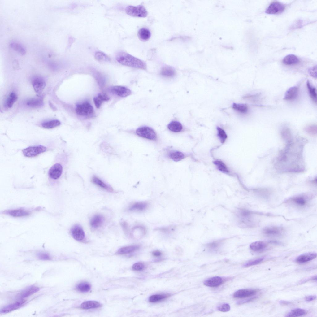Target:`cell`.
Returning a JSON list of instances; mask_svg holds the SVG:
<instances>
[{"label": "cell", "instance_id": "6da1fadb", "mask_svg": "<svg viewBox=\"0 0 317 317\" xmlns=\"http://www.w3.org/2000/svg\"><path fill=\"white\" fill-rule=\"evenodd\" d=\"M116 58L123 65L144 70L146 69V64L144 62L125 52L119 53Z\"/></svg>", "mask_w": 317, "mask_h": 317}, {"label": "cell", "instance_id": "7a4b0ae2", "mask_svg": "<svg viewBox=\"0 0 317 317\" xmlns=\"http://www.w3.org/2000/svg\"><path fill=\"white\" fill-rule=\"evenodd\" d=\"M125 11L128 15L134 17H145L148 15L146 8L141 5L135 6H128L125 9Z\"/></svg>", "mask_w": 317, "mask_h": 317}, {"label": "cell", "instance_id": "3957f363", "mask_svg": "<svg viewBox=\"0 0 317 317\" xmlns=\"http://www.w3.org/2000/svg\"><path fill=\"white\" fill-rule=\"evenodd\" d=\"M75 111L78 115L82 116H90L94 113L93 107L87 102L77 105Z\"/></svg>", "mask_w": 317, "mask_h": 317}, {"label": "cell", "instance_id": "277c9868", "mask_svg": "<svg viewBox=\"0 0 317 317\" xmlns=\"http://www.w3.org/2000/svg\"><path fill=\"white\" fill-rule=\"evenodd\" d=\"M137 134L140 137L152 140H155L157 138L156 134L151 128L144 126L140 127L136 131Z\"/></svg>", "mask_w": 317, "mask_h": 317}, {"label": "cell", "instance_id": "5b68a950", "mask_svg": "<svg viewBox=\"0 0 317 317\" xmlns=\"http://www.w3.org/2000/svg\"><path fill=\"white\" fill-rule=\"evenodd\" d=\"M46 148L41 145L29 146L23 149L22 152L26 157H31L36 156L46 151Z\"/></svg>", "mask_w": 317, "mask_h": 317}, {"label": "cell", "instance_id": "8992f818", "mask_svg": "<svg viewBox=\"0 0 317 317\" xmlns=\"http://www.w3.org/2000/svg\"><path fill=\"white\" fill-rule=\"evenodd\" d=\"M285 8V5L277 1L271 3L266 10L265 12L270 14H278L282 12Z\"/></svg>", "mask_w": 317, "mask_h": 317}, {"label": "cell", "instance_id": "52a82bcc", "mask_svg": "<svg viewBox=\"0 0 317 317\" xmlns=\"http://www.w3.org/2000/svg\"><path fill=\"white\" fill-rule=\"evenodd\" d=\"M71 234L75 240L83 241L85 239V234L82 228L79 225L74 226L71 230Z\"/></svg>", "mask_w": 317, "mask_h": 317}, {"label": "cell", "instance_id": "ba28073f", "mask_svg": "<svg viewBox=\"0 0 317 317\" xmlns=\"http://www.w3.org/2000/svg\"><path fill=\"white\" fill-rule=\"evenodd\" d=\"M284 230L280 227L271 226L264 228L263 229V233L265 235L271 237H277L281 235Z\"/></svg>", "mask_w": 317, "mask_h": 317}, {"label": "cell", "instance_id": "9c48e42d", "mask_svg": "<svg viewBox=\"0 0 317 317\" xmlns=\"http://www.w3.org/2000/svg\"><path fill=\"white\" fill-rule=\"evenodd\" d=\"M32 84L35 91L38 93H41L46 86L45 80L40 76H36L34 78L32 81Z\"/></svg>", "mask_w": 317, "mask_h": 317}, {"label": "cell", "instance_id": "30bf717a", "mask_svg": "<svg viewBox=\"0 0 317 317\" xmlns=\"http://www.w3.org/2000/svg\"><path fill=\"white\" fill-rule=\"evenodd\" d=\"M63 171L62 165L57 163L52 166L48 172V175L50 178L54 180L59 179L61 176Z\"/></svg>", "mask_w": 317, "mask_h": 317}, {"label": "cell", "instance_id": "8fae6325", "mask_svg": "<svg viewBox=\"0 0 317 317\" xmlns=\"http://www.w3.org/2000/svg\"><path fill=\"white\" fill-rule=\"evenodd\" d=\"M111 91L113 93L121 97H125L129 95L131 93L129 89L121 86H114L110 88Z\"/></svg>", "mask_w": 317, "mask_h": 317}, {"label": "cell", "instance_id": "7c38bea8", "mask_svg": "<svg viewBox=\"0 0 317 317\" xmlns=\"http://www.w3.org/2000/svg\"><path fill=\"white\" fill-rule=\"evenodd\" d=\"M309 200L307 196L304 195H299L290 198L288 202L299 207H303L306 205Z\"/></svg>", "mask_w": 317, "mask_h": 317}, {"label": "cell", "instance_id": "4fadbf2b", "mask_svg": "<svg viewBox=\"0 0 317 317\" xmlns=\"http://www.w3.org/2000/svg\"><path fill=\"white\" fill-rule=\"evenodd\" d=\"M317 257V253L315 252H309L302 254L296 259L295 261L298 263H304L310 261Z\"/></svg>", "mask_w": 317, "mask_h": 317}, {"label": "cell", "instance_id": "5bb4252c", "mask_svg": "<svg viewBox=\"0 0 317 317\" xmlns=\"http://www.w3.org/2000/svg\"><path fill=\"white\" fill-rule=\"evenodd\" d=\"M3 213L13 217H21L29 215L30 212L24 209H18L5 211Z\"/></svg>", "mask_w": 317, "mask_h": 317}, {"label": "cell", "instance_id": "9a60e30c", "mask_svg": "<svg viewBox=\"0 0 317 317\" xmlns=\"http://www.w3.org/2000/svg\"><path fill=\"white\" fill-rule=\"evenodd\" d=\"M299 92V88L294 86L289 88L285 93L283 99L291 101L295 99L297 97Z\"/></svg>", "mask_w": 317, "mask_h": 317}, {"label": "cell", "instance_id": "2e32d148", "mask_svg": "<svg viewBox=\"0 0 317 317\" xmlns=\"http://www.w3.org/2000/svg\"><path fill=\"white\" fill-rule=\"evenodd\" d=\"M257 290L255 289H241L236 292L233 294L235 298H243L248 297L255 294Z\"/></svg>", "mask_w": 317, "mask_h": 317}, {"label": "cell", "instance_id": "e0dca14e", "mask_svg": "<svg viewBox=\"0 0 317 317\" xmlns=\"http://www.w3.org/2000/svg\"><path fill=\"white\" fill-rule=\"evenodd\" d=\"M24 300H21L20 301L8 305L2 308L0 311L1 313H6L11 312L18 309L21 306L25 303Z\"/></svg>", "mask_w": 317, "mask_h": 317}, {"label": "cell", "instance_id": "ac0fdd59", "mask_svg": "<svg viewBox=\"0 0 317 317\" xmlns=\"http://www.w3.org/2000/svg\"><path fill=\"white\" fill-rule=\"evenodd\" d=\"M104 221V218L102 215L97 214L94 215L90 219V224L91 226L97 228L101 226Z\"/></svg>", "mask_w": 317, "mask_h": 317}, {"label": "cell", "instance_id": "d6986e66", "mask_svg": "<svg viewBox=\"0 0 317 317\" xmlns=\"http://www.w3.org/2000/svg\"><path fill=\"white\" fill-rule=\"evenodd\" d=\"M39 290V289L38 287L34 285H32L20 292L18 295V297L20 298L23 299L36 293Z\"/></svg>", "mask_w": 317, "mask_h": 317}, {"label": "cell", "instance_id": "ffe728a7", "mask_svg": "<svg viewBox=\"0 0 317 317\" xmlns=\"http://www.w3.org/2000/svg\"><path fill=\"white\" fill-rule=\"evenodd\" d=\"M223 282V279L219 276H215L209 278L204 282L205 285L210 287H216L220 285Z\"/></svg>", "mask_w": 317, "mask_h": 317}, {"label": "cell", "instance_id": "44dd1931", "mask_svg": "<svg viewBox=\"0 0 317 317\" xmlns=\"http://www.w3.org/2000/svg\"><path fill=\"white\" fill-rule=\"evenodd\" d=\"M148 204L145 202H136L131 205L128 210L131 211H141L145 210L148 207Z\"/></svg>", "mask_w": 317, "mask_h": 317}, {"label": "cell", "instance_id": "7402d4cb", "mask_svg": "<svg viewBox=\"0 0 317 317\" xmlns=\"http://www.w3.org/2000/svg\"><path fill=\"white\" fill-rule=\"evenodd\" d=\"M140 248L138 245H132L122 247L116 252L117 254H124L131 253L138 250Z\"/></svg>", "mask_w": 317, "mask_h": 317}, {"label": "cell", "instance_id": "603a6c76", "mask_svg": "<svg viewBox=\"0 0 317 317\" xmlns=\"http://www.w3.org/2000/svg\"><path fill=\"white\" fill-rule=\"evenodd\" d=\"M267 244L263 241H256L251 243L250 247L251 250L254 251L262 250L267 246Z\"/></svg>", "mask_w": 317, "mask_h": 317}, {"label": "cell", "instance_id": "cb8c5ba5", "mask_svg": "<svg viewBox=\"0 0 317 317\" xmlns=\"http://www.w3.org/2000/svg\"><path fill=\"white\" fill-rule=\"evenodd\" d=\"M132 235L136 239H140L145 234V228L141 226H137L133 228L132 231Z\"/></svg>", "mask_w": 317, "mask_h": 317}, {"label": "cell", "instance_id": "d4e9b609", "mask_svg": "<svg viewBox=\"0 0 317 317\" xmlns=\"http://www.w3.org/2000/svg\"><path fill=\"white\" fill-rule=\"evenodd\" d=\"M283 63L286 65H293L297 64L299 60L295 55L290 54L285 56L283 60Z\"/></svg>", "mask_w": 317, "mask_h": 317}, {"label": "cell", "instance_id": "484cf974", "mask_svg": "<svg viewBox=\"0 0 317 317\" xmlns=\"http://www.w3.org/2000/svg\"><path fill=\"white\" fill-rule=\"evenodd\" d=\"M160 74L165 77H171L175 75L176 72L172 67L169 66H165L162 68Z\"/></svg>", "mask_w": 317, "mask_h": 317}, {"label": "cell", "instance_id": "4316f807", "mask_svg": "<svg viewBox=\"0 0 317 317\" xmlns=\"http://www.w3.org/2000/svg\"><path fill=\"white\" fill-rule=\"evenodd\" d=\"M101 306V304L98 302L94 301H87L82 303L81 306V308L83 309H89L96 308Z\"/></svg>", "mask_w": 317, "mask_h": 317}, {"label": "cell", "instance_id": "83f0119b", "mask_svg": "<svg viewBox=\"0 0 317 317\" xmlns=\"http://www.w3.org/2000/svg\"><path fill=\"white\" fill-rule=\"evenodd\" d=\"M151 33L150 31L147 28H142L140 29L138 32V36L142 41H146L150 38Z\"/></svg>", "mask_w": 317, "mask_h": 317}, {"label": "cell", "instance_id": "f1b7e54d", "mask_svg": "<svg viewBox=\"0 0 317 317\" xmlns=\"http://www.w3.org/2000/svg\"><path fill=\"white\" fill-rule=\"evenodd\" d=\"M93 99L96 107L98 108L103 102L108 101L109 99V98L106 94L101 93L94 97Z\"/></svg>", "mask_w": 317, "mask_h": 317}, {"label": "cell", "instance_id": "f546056e", "mask_svg": "<svg viewBox=\"0 0 317 317\" xmlns=\"http://www.w3.org/2000/svg\"><path fill=\"white\" fill-rule=\"evenodd\" d=\"M92 181L93 183L108 191L113 192V190L112 188L105 183L102 180L96 176H93L92 178Z\"/></svg>", "mask_w": 317, "mask_h": 317}, {"label": "cell", "instance_id": "4dcf8cb0", "mask_svg": "<svg viewBox=\"0 0 317 317\" xmlns=\"http://www.w3.org/2000/svg\"><path fill=\"white\" fill-rule=\"evenodd\" d=\"M170 295L168 294H156L151 296L149 298V301L151 303H155L163 300L168 297Z\"/></svg>", "mask_w": 317, "mask_h": 317}, {"label": "cell", "instance_id": "1f68e13d", "mask_svg": "<svg viewBox=\"0 0 317 317\" xmlns=\"http://www.w3.org/2000/svg\"><path fill=\"white\" fill-rule=\"evenodd\" d=\"M306 311L301 308H295L291 310L286 315V317H298L303 316L306 314Z\"/></svg>", "mask_w": 317, "mask_h": 317}, {"label": "cell", "instance_id": "d6a6232c", "mask_svg": "<svg viewBox=\"0 0 317 317\" xmlns=\"http://www.w3.org/2000/svg\"><path fill=\"white\" fill-rule=\"evenodd\" d=\"M169 129L173 132H179L181 131L183 128L181 124L177 121H173L170 122L168 125Z\"/></svg>", "mask_w": 317, "mask_h": 317}, {"label": "cell", "instance_id": "836d02e7", "mask_svg": "<svg viewBox=\"0 0 317 317\" xmlns=\"http://www.w3.org/2000/svg\"><path fill=\"white\" fill-rule=\"evenodd\" d=\"M306 85L310 97L312 100L316 103L317 95L316 88L311 85L308 80L307 81Z\"/></svg>", "mask_w": 317, "mask_h": 317}, {"label": "cell", "instance_id": "e575fe53", "mask_svg": "<svg viewBox=\"0 0 317 317\" xmlns=\"http://www.w3.org/2000/svg\"><path fill=\"white\" fill-rule=\"evenodd\" d=\"M17 97L15 93H11L8 95L6 102V106L7 108H11L17 101Z\"/></svg>", "mask_w": 317, "mask_h": 317}, {"label": "cell", "instance_id": "d590c367", "mask_svg": "<svg viewBox=\"0 0 317 317\" xmlns=\"http://www.w3.org/2000/svg\"><path fill=\"white\" fill-rule=\"evenodd\" d=\"M232 107L234 110L242 114L246 113L248 110L247 106L245 104H238L234 103L232 105Z\"/></svg>", "mask_w": 317, "mask_h": 317}, {"label": "cell", "instance_id": "8d00e7d4", "mask_svg": "<svg viewBox=\"0 0 317 317\" xmlns=\"http://www.w3.org/2000/svg\"><path fill=\"white\" fill-rule=\"evenodd\" d=\"M60 122L58 120H53L42 123V126L47 129L53 128L59 126Z\"/></svg>", "mask_w": 317, "mask_h": 317}, {"label": "cell", "instance_id": "74e56055", "mask_svg": "<svg viewBox=\"0 0 317 317\" xmlns=\"http://www.w3.org/2000/svg\"><path fill=\"white\" fill-rule=\"evenodd\" d=\"M42 100L40 98H34L30 99L27 102V105L32 107H39L42 105Z\"/></svg>", "mask_w": 317, "mask_h": 317}, {"label": "cell", "instance_id": "f35d334b", "mask_svg": "<svg viewBox=\"0 0 317 317\" xmlns=\"http://www.w3.org/2000/svg\"><path fill=\"white\" fill-rule=\"evenodd\" d=\"M214 163L216 166L217 169L220 171L225 173L229 172L228 168L225 164L222 161L216 160L214 161Z\"/></svg>", "mask_w": 317, "mask_h": 317}, {"label": "cell", "instance_id": "ab89813d", "mask_svg": "<svg viewBox=\"0 0 317 317\" xmlns=\"http://www.w3.org/2000/svg\"><path fill=\"white\" fill-rule=\"evenodd\" d=\"M169 157L173 161L177 162L183 159L185 157L184 154L181 152L175 151L170 153Z\"/></svg>", "mask_w": 317, "mask_h": 317}, {"label": "cell", "instance_id": "60d3db41", "mask_svg": "<svg viewBox=\"0 0 317 317\" xmlns=\"http://www.w3.org/2000/svg\"><path fill=\"white\" fill-rule=\"evenodd\" d=\"M11 47L21 55H24L26 53L24 48L20 44L16 42H12L10 44Z\"/></svg>", "mask_w": 317, "mask_h": 317}, {"label": "cell", "instance_id": "b9f144b4", "mask_svg": "<svg viewBox=\"0 0 317 317\" xmlns=\"http://www.w3.org/2000/svg\"><path fill=\"white\" fill-rule=\"evenodd\" d=\"M76 289L82 292L89 291L91 289V286L88 283L82 282L79 283L76 287Z\"/></svg>", "mask_w": 317, "mask_h": 317}, {"label": "cell", "instance_id": "7bdbcfd3", "mask_svg": "<svg viewBox=\"0 0 317 317\" xmlns=\"http://www.w3.org/2000/svg\"><path fill=\"white\" fill-rule=\"evenodd\" d=\"M95 59L99 61H108L110 60L109 57L103 52L98 51L95 54Z\"/></svg>", "mask_w": 317, "mask_h": 317}, {"label": "cell", "instance_id": "ee69618b", "mask_svg": "<svg viewBox=\"0 0 317 317\" xmlns=\"http://www.w3.org/2000/svg\"><path fill=\"white\" fill-rule=\"evenodd\" d=\"M217 129L218 132L217 135L221 143H224L227 137V136L225 132L222 128L217 127Z\"/></svg>", "mask_w": 317, "mask_h": 317}, {"label": "cell", "instance_id": "f6af8a7d", "mask_svg": "<svg viewBox=\"0 0 317 317\" xmlns=\"http://www.w3.org/2000/svg\"><path fill=\"white\" fill-rule=\"evenodd\" d=\"M264 259V258H260L250 260L245 263L243 265V267H248L258 264L262 262Z\"/></svg>", "mask_w": 317, "mask_h": 317}, {"label": "cell", "instance_id": "bcb514c9", "mask_svg": "<svg viewBox=\"0 0 317 317\" xmlns=\"http://www.w3.org/2000/svg\"><path fill=\"white\" fill-rule=\"evenodd\" d=\"M217 309L220 311L226 312L230 310V306L228 304L223 303L219 305L217 307Z\"/></svg>", "mask_w": 317, "mask_h": 317}, {"label": "cell", "instance_id": "7dc6e473", "mask_svg": "<svg viewBox=\"0 0 317 317\" xmlns=\"http://www.w3.org/2000/svg\"><path fill=\"white\" fill-rule=\"evenodd\" d=\"M145 266L143 263L138 262L134 263L132 266V269L135 271H141L144 269Z\"/></svg>", "mask_w": 317, "mask_h": 317}, {"label": "cell", "instance_id": "c3c4849f", "mask_svg": "<svg viewBox=\"0 0 317 317\" xmlns=\"http://www.w3.org/2000/svg\"><path fill=\"white\" fill-rule=\"evenodd\" d=\"M37 256L39 259L43 260H50V258L49 255L47 253L41 252L38 253Z\"/></svg>", "mask_w": 317, "mask_h": 317}, {"label": "cell", "instance_id": "681fc988", "mask_svg": "<svg viewBox=\"0 0 317 317\" xmlns=\"http://www.w3.org/2000/svg\"><path fill=\"white\" fill-rule=\"evenodd\" d=\"M309 75L314 78H317V67L316 66L310 68L308 70Z\"/></svg>", "mask_w": 317, "mask_h": 317}, {"label": "cell", "instance_id": "f907efd6", "mask_svg": "<svg viewBox=\"0 0 317 317\" xmlns=\"http://www.w3.org/2000/svg\"><path fill=\"white\" fill-rule=\"evenodd\" d=\"M307 131L309 132H316V126L314 125H311L307 127L306 128Z\"/></svg>", "mask_w": 317, "mask_h": 317}, {"label": "cell", "instance_id": "816d5d0a", "mask_svg": "<svg viewBox=\"0 0 317 317\" xmlns=\"http://www.w3.org/2000/svg\"><path fill=\"white\" fill-rule=\"evenodd\" d=\"M316 297L315 295H311L306 297L305 300L306 301L310 302L315 300Z\"/></svg>", "mask_w": 317, "mask_h": 317}, {"label": "cell", "instance_id": "f5cc1de1", "mask_svg": "<svg viewBox=\"0 0 317 317\" xmlns=\"http://www.w3.org/2000/svg\"><path fill=\"white\" fill-rule=\"evenodd\" d=\"M256 298V297H251L250 298H248V299H245V300H242V301H241L240 302H238V304H243L244 303H246V302H250V301H251L254 299Z\"/></svg>", "mask_w": 317, "mask_h": 317}, {"label": "cell", "instance_id": "db71d44e", "mask_svg": "<svg viewBox=\"0 0 317 317\" xmlns=\"http://www.w3.org/2000/svg\"><path fill=\"white\" fill-rule=\"evenodd\" d=\"M279 303L280 304L282 305H288L291 304V302L284 300H281Z\"/></svg>", "mask_w": 317, "mask_h": 317}, {"label": "cell", "instance_id": "11a10c76", "mask_svg": "<svg viewBox=\"0 0 317 317\" xmlns=\"http://www.w3.org/2000/svg\"><path fill=\"white\" fill-rule=\"evenodd\" d=\"M161 254V252L158 250L154 251L152 252V254L155 257H159Z\"/></svg>", "mask_w": 317, "mask_h": 317}, {"label": "cell", "instance_id": "9f6ffc18", "mask_svg": "<svg viewBox=\"0 0 317 317\" xmlns=\"http://www.w3.org/2000/svg\"><path fill=\"white\" fill-rule=\"evenodd\" d=\"M218 246V244L216 242H214L213 243L209 244L208 246L210 248H215Z\"/></svg>", "mask_w": 317, "mask_h": 317}]
</instances>
